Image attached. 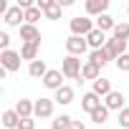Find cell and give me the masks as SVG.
Masks as SVG:
<instances>
[{"label": "cell", "mask_w": 129, "mask_h": 129, "mask_svg": "<svg viewBox=\"0 0 129 129\" xmlns=\"http://www.w3.org/2000/svg\"><path fill=\"white\" fill-rule=\"evenodd\" d=\"M81 69H84V61L76 58V56H66V58L61 61V74L66 76V79H71V81L81 79Z\"/></svg>", "instance_id": "6da1fadb"}, {"label": "cell", "mask_w": 129, "mask_h": 129, "mask_svg": "<svg viewBox=\"0 0 129 129\" xmlns=\"http://www.w3.org/2000/svg\"><path fill=\"white\" fill-rule=\"evenodd\" d=\"M94 28H96V23H94L89 15H76V18H71V36H81V38H86Z\"/></svg>", "instance_id": "7a4b0ae2"}, {"label": "cell", "mask_w": 129, "mask_h": 129, "mask_svg": "<svg viewBox=\"0 0 129 129\" xmlns=\"http://www.w3.org/2000/svg\"><path fill=\"white\" fill-rule=\"evenodd\" d=\"M0 66H3L8 74H15V71H20V51H3L0 53Z\"/></svg>", "instance_id": "3957f363"}, {"label": "cell", "mask_w": 129, "mask_h": 129, "mask_svg": "<svg viewBox=\"0 0 129 129\" xmlns=\"http://www.w3.org/2000/svg\"><path fill=\"white\" fill-rule=\"evenodd\" d=\"M66 51H69V56L81 58V56L89 51V43H86V38H81V36H69V38H66Z\"/></svg>", "instance_id": "277c9868"}, {"label": "cell", "mask_w": 129, "mask_h": 129, "mask_svg": "<svg viewBox=\"0 0 129 129\" xmlns=\"http://www.w3.org/2000/svg\"><path fill=\"white\" fill-rule=\"evenodd\" d=\"M38 8L43 10V15H46L48 20H58L61 13H63V8H61L58 0H38Z\"/></svg>", "instance_id": "5b68a950"}, {"label": "cell", "mask_w": 129, "mask_h": 129, "mask_svg": "<svg viewBox=\"0 0 129 129\" xmlns=\"http://www.w3.org/2000/svg\"><path fill=\"white\" fill-rule=\"evenodd\" d=\"M3 20H5V25H10V28H20V25L25 23V10L18 8V5H13V8L3 15Z\"/></svg>", "instance_id": "8992f818"}, {"label": "cell", "mask_w": 129, "mask_h": 129, "mask_svg": "<svg viewBox=\"0 0 129 129\" xmlns=\"http://www.w3.org/2000/svg\"><path fill=\"white\" fill-rule=\"evenodd\" d=\"M63 79H66V76H63L61 71H56V69H51V71H48V74L43 76V86H46V89H51V91L56 94V91H58L61 86H66V84H63Z\"/></svg>", "instance_id": "52a82bcc"}, {"label": "cell", "mask_w": 129, "mask_h": 129, "mask_svg": "<svg viewBox=\"0 0 129 129\" xmlns=\"http://www.w3.org/2000/svg\"><path fill=\"white\" fill-rule=\"evenodd\" d=\"M124 104H126V96H124L121 91H111V94L104 99V106H106L109 111H124V109H126Z\"/></svg>", "instance_id": "ba28073f"}, {"label": "cell", "mask_w": 129, "mask_h": 129, "mask_svg": "<svg viewBox=\"0 0 129 129\" xmlns=\"http://www.w3.org/2000/svg\"><path fill=\"white\" fill-rule=\"evenodd\" d=\"M99 106H104V101H101V96H96L94 91H86V94L81 96V109H84L89 116H91V114H94Z\"/></svg>", "instance_id": "9c48e42d"}, {"label": "cell", "mask_w": 129, "mask_h": 129, "mask_svg": "<svg viewBox=\"0 0 129 129\" xmlns=\"http://www.w3.org/2000/svg\"><path fill=\"white\" fill-rule=\"evenodd\" d=\"M53 106H56L53 99L41 96V99L36 101V116H38V119H51V116H53Z\"/></svg>", "instance_id": "30bf717a"}, {"label": "cell", "mask_w": 129, "mask_h": 129, "mask_svg": "<svg viewBox=\"0 0 129 129\" xmlns=\"http://www.w3.org/2000/svg\"><path fill=\"white\" fill-rule=\"evenodd\" d=\"M104 48H106V53L111 56V61H116V58H121V56L126 53V43H124V41H116L114 36L106 41V46H104Z\"/></svg>", "instance_id": "8fae6325"}, {"label": "cell", "mask_w": 129, "mask_h": 129, "mask_svg": "<svg viewBox=\"0 0 129 129\" xmlns=\"http://www.w3.org/2000/svg\"><path fill=\"white\" fill-rule=\"evenodd\" d=\"M20 41H23V43H38V46H41V30H38L36 25L23 23V25H20Z\"/></svg>", "instance_id": "7c38bea8"}, {"label": "cell", "mask_w": 129, "mask_h": 129, "mask_svg": "<svg viewBox=\"0 0 129 129\" xmlns=\"http://www.w3.org/2000/svg\"><path fill=\"white\" fill-rule=\"evenodd\" d=\"M109 10V0H86V15L91 18H99V15H104Z\"/></svg>", "instance_id": "4fadbf2b"}, {"label": "cell", "mask_w": 129, "mask_h": 129, "mask_svg": "<svg viewBox=\"0 0 129 129\" xmlns=\"http://www.w3.org/2000/svg\"><path fill=\"white\" fill-rule=\"evenodd\" d=\"M106 41H109V38H106V33H101L99 28H94V30L86 36V43H89V48H91V51L104 48V46H106Z\"/></svg>", "instance_id": "5bb4252c"}, {"label": "cell", "mask_w": 129, "mask_h": 129, "mask_svg": "<svg viewBox=\"0 0 129 129\" xmlns=\"http://www.w3.org/2000/svg\"><path fill=\"white\" fill-rule=\"evenodd\" d=\"M15 111H18V116H20V119L36 116V101H30V99H20V101L15 104Z\"/></svg>", "instance_id": "9a60e30c"}, {"label": "cell", "mask_w": 129, "mask_h": 129, "mask_svg": "<svg viewBox=\"0 0 129 129\" xmlns=\"http://www.w3.org/2000/svg\"><path fill=\"white\" fill-rule=\"evenodd\" d=\"M81 79H86V81H96V79H101V69L96 66V63H91V61H84V69H81Z\"/></svg>", "instance_id": "2e32d148"}, {"label": "cell", "mask_w": 129, "mask_h": 129, "mask_svg": "<svg viewBox=\"0 0 129 129\" xmlns=\"http://www.w3.org/2000/svg\"><path fill=\"white\" fill-rule=\"evenodd\" d=\"M38 43H23L20 46V58L23 61H28V63H33V61H38Z\"/></svg>", "instance_id": "e0dca14e"}, {"label": "cell", "mask_w": 129, "mask_h": 129, "mask_svg": "<svg viewBox=\"0 0 129 129\" xmlns=\"http://www.w3.org/2000/svg\"><path fill=\"white\" fill-rule=\"evenodd\" d=\"M91 91H94L96 96L106 99V96H109L114 89H111V81H109V79H96V81H94V86H91Z\"/></svg>", "instance_id": "ac0fdd59"}, {"label": "cell", "mask_w": 129, "mask_h": 129, "mask_svg": "<svg viewBox=\"0 0 129 129\" xmlns=\"http://www.w3.org/2000/svg\"><path fill=\"white\" fill-rule=\"evenodd\" d=\"M53 101H56V104H61V106H69V104L74 101V89H71V86H61V89L56 91Z\"/></svg>", "instance_id": "d6986e66"}, {"label": "cell", "mask_w": 129, "mask_h": 129, "mask_svg": "<svg viewBox=\"0 0 129 129\" xmlns=\"http://www.w3.org/2000/svg\"><path fill=\"white\" fill-rule=\"evenodd\" d=\"M48 71H51V69L46 66V61H41V58L33 61V63H28V74H30L33 79H41V81H43V76H46Z\"/></svg>", "instance_id": "ffe728a7"}, {"label": "cell", "mask_w": 129, "mask_h": 129, "mask_svg": "<svg viewBox=\"0 0 129 129\" xmlns=\"http://www.w3.org/2000/svg\"><path fill=\"white\" fill-rule=\"evenodd\" d=\"M89 61H91V63H96L99 69H104L106 63L111 61V56L106 53V48H99V51H91V53H89Z\"/></svg>", "instance_id": "44dd1931"}, {"label": "cell", "mask_w": 129, "mask_h": 129, "mask_svg": "<svg viewBox=\"0 0 129 129\" xmlns=\"http://www.w3.org/2000/svg\"><path fill=\"white\" fill-rule=\"evenodd\" d=\"M3 126H5V129H18V126H20V116H18L15 109L3 111Z\"/></svg>", "instance_id": "7402d4cb"}, {"label": "cell", "mask_w": 129, "mask_h": 129, "mask_svg": "<svg viewBox=\"0 0 129 129\" xmlns=\"http://www.w3.org/2000/svg\"><path fill=\"white\" fill-rule=\"evenodd\" d=\"M94 23H96V28H99L101 33H106V30H111V33H114V28H116V23H114V18H111L109 13H104V15H99V18H96Z\"/></svg>", "instance_id": "603a6c76"}, {"label": "cell", "mask_w": 129, "mask_h": 129, "mask_svg": "<svg viewBox=\"0 0 129 129\" xmlns=\"http://www.w3.org/2000/svg\"><path fill=\"white\" fill-rule=\"evenodd\" d=\"M71 121H74V119H71L69 114H61V116H56V119L51 121V129H69Z\"/></svg>", "instance_id": "cb8c5ba5"}, {"label": "cell", "mask_w": 129, "mask_h": 129, "mask_svg": "<svg viewBox=\"0 0 129 129\" xmlns=\"http://www.w3.org/2000/svg\"><path fill=\"white\" fill-rule=\"evenodd\" d=\"M41 13H43V10H41L38 5L28 8V10H25V23H28V25H36V23L41 20Z\"/></svg>", "instance_id": "d4e9b609"}, {"label": "cell", "mask_w": 129, "mask_h": 129, "mask_svg": "<svg viewBox=\"0 0 129 129\" xmlns=\"http://www.w3.org/2000/svg\"><path fill=\"white\" fill-rule=\"evenodd\" d=\"M114 38L116 41H129V23H116V28H114Z\"/></svg>", "instance_id": "484cf974"}, {"label": "cell", "mask_w": 129, "mask_h": 129, "mask_svg": "<svg viewBox=\"0 0 129 129\" xmlns=\"http://www.w3.org/2000/svg\"><path fill=\"white\" fill-rule=\"evenodd\" d=\"M106 119H109V109H106V106H99V109L91 114V121H94V124H104Z\"/></svg>", "instance_id": "4316f807"}, {"label": "cell", "mask_w": 129, "mask_h": 129, "mask_svg": "<svg viewBox=\"0 0 129 129\" xmlns=\"http://www.w3.org/2000/svg\"><path fill=\"white\" fill-rule=\"evenodd\" d=\"M114 63H116V69H119L121 74H129V53H124V56H121V58H116Z\"/></svg>", "instance_id": "83f0119b"}, {"label": "cell", "mask_w": 129, "mask_h": 129, "mask_svg": "<svg viewBox=\"0 0 129 129\" xmlns=\"http://www.w3.org/2000/svg\"><path fill=\"white\" fill-rule=\"evenodd\" d=\"M3 51H10V36L5 30L0 33V53H3Z\"/></svg>", "instance_id": "f1b7e54d"}, {"label": "cell", "mask_w": 129, "mask_h": 129, "mask_svg": "<svg viewBox=\"0 0 129 129\" xmlns=\"http://www.w3.org/2000/svg\"><path fill=\"white\" fill-rule=\"evenodd\" d=\"M119 124H121L124 129H129V106H126L124 111H119Z\"/></svg>", "instance_id": "f546056e"}, {"label": "cell", "mask_w": 129, "mask_h": 129, "mask_svg": "<svg viewBox=\"0 0 129 129\" xmlns=\"http://www.w3.org/2000/svg\"><path fill=\"white\" fill-rule=\"evenodd\" d=\"M18 129H36V121H33V116H28V119H20V126Z\"/></svg>", "instance_id": "4dcf8cb0"}, {"label": "cell", "mask_w": 129, "mask_h": 129, "mask_svg": "<svg viewBox=\"0 0 129 129\" xmlns=\"http://www.w3.org/2000/svg\"><path fill=\"white\" fill-rule=\"evenodd\" d=\"M69 129H86V124H84V121H76V119H74V121H71V126H69Z\"/></svg>", "instance_id": "1f68e13d"}, {"label": "cell", "mask_w": 129, "mask_h": 129, "mask_svg": "<svg viewBox=\"0 0 129 129\" xmlns=\"http://www.w3.org/2000/svg\"><path fill=\"white\" fill-rule=\"evenodd\" d=\"M126 13H129V5H126Z\"/></svg>", "instance_id": "d6a6232c"}]
</instances>
